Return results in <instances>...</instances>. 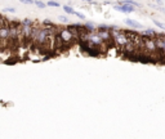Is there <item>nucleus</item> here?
I'll use <instances>...</instances> for the list:
<instances>
[{"mask_svg":"<svg viewBox=\"0 0 165 139\" xmlns=\"http://www.w3.org/2000/svg\"><path fill=\"white\" fill-rule=\"evenodd\" d=\"M111 36L114 37V41L116 43L117 47H120V48H125V47L128 45V41H129V40H128V37H127V35H125V32H124V31L112 30Z\"/></svg>","mask_w":165,"mask_h":139,"instance_id":"nucleus-1","label":"nucleus"},{"mask_svg":"<svg viewBox=\"0 0 165 139\" xmlns=\"http://www.w3.org/2000/svg\"><path fill=\"white\" fill-rule=\"evenodd\" d=\"M58 36L62 40V43H63V45H66V47H70V44L74 40V36H72V34L68 28H62V31H59Z\"/></svg>","mask_w":165,"mask_h":139,"instance_id":"nucleus-2","label":"nucleus"},{"mask_svg":"<svg viewBox=\"0 0 165 139\" xmlns=\"http://www.w3.org/2000/svg\"><path fill=\"white\" fill-rule=\"evenodd\" d=\"M115 9L119 10V12H122V13H132V12H134V7L128 5V4H124L122 2H120L119 4H116Z\"/></svg>","mask_w":165,"mask_h":139,"instance_id":"nucleus-3","label":"nucleus"},{"mask_svg":"<svg viewBox=\"0 0 165 139\" xmlns=\"http://www.w3.org/2000/svg\"><path fill=\"white\" fill-rule=\"evenodd\" d=\"M127 25L128 26H130V27H133V28H143V26L141 25V23H138V22H135V21H133V19H127Z\"/></svg>","mask_w":165,"mask_h":139,"instance_id":"nucleus-4","label":"nucleus"},{"mask_svg":"<svg viewBox=\"0 0 165 139\" xmlns=\"http://www.w3.org/2000/svg\"><path fill=\"white\" fill-rule=\"evenodd\" d=\"M154 21V23L159 27V28H161V30H165V25L162 23V22H160V21H157V19H152Z\"/></svg>","mask_w":165,"mask_h":139,"instance_id":"nucleus-5","label":"nucleus"},{"mask_svg":"<svg viewBox=\"0 0 165 139\" xmlns=\"http://www.w3.org/2000/svg\"><path fill=\"white\" fill-rule=\"evenodd\" d=\"M63 9H65L66 13H72V14H74V10H72L71 7H67V5H66V7H63Z\"/></svg>","mask_w":165,"mask_h":139,"instance_id":"nucleus-6","label":"nucleus"},{"mask_svg":"<svg viewBox=\"0 0 165 139\" xmlns=\"http://www.w3.org/2000/svg\"><path fill=\"white\" fill-rule=\"evenodd\" d=\"M48 5H50V7H59V3L58 2H48Z\"/></svg>","mask_w":165,"mask_h":139,"instance_id":"nucleus-7","label":"nucleus"},{"mask_svg":"<svg viewBox=\"0 0 165 139\" xmlns=\"http://www.w3.org/2000/svg\"><path fill=\"white\" fill-rule=\"evenodd\" d=\"M35 4H36L39 8H44V7H45V3H43V2H36Z\"/></svg>","mask_w":165,"mask_h":139,"instance_id":"nucleus-8","label":"nucleus"},{"mask_svg":"<svg viewBox=\"0 0 165 139\" xmlns=\"http://www.w3.org/2000/svg\"><path fill=\"white\" fill-rule=\"evenodd\" d=\"M74 14H75V16H77L79 18H82V19L85 18V17H84V14H81V13H77V12H74Z\"/></svg>","mask_w":165,"mask_h":139,"instance_id":"nucleus-9","label":"nucleus"},{"mask_svg":"<svg viewBox=\"0 0 165 139\" xmlns=\"http://www.w3.org/2000/svg\"><path fill=\"white\" fill-rule=\"evenodd\" d=\"M5 12H12V13H14L16 9H14V8H5Z\"/></svg>","mask_w":165,"mask_h":139,"instance_id":"nucleus-10","label":"nucleus"},{"mask_svg":"<svg viewBox=\"0 0 165 139\" xmlns=\"http://www.w3.org/2000/svg\"><path fill=\"white\" fill-rule=\"evenodd\" d=\"M157 10H160V12L165 13V8H164V7H159V8H157Z\"/></svg>","mask_w":165,"mask_h":139,"instance_id":"nucleus-11","label":"nucleus"}]
</instances>
